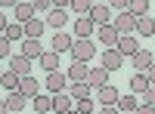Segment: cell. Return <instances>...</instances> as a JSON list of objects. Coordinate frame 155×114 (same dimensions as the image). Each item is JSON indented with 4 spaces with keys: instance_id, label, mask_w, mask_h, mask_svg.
Masks as SVG:
<instances>
[{
    "instance_id": "obj_41",
    "label": "cell",
    "mask_w": 155,
    "mask_h": 114,
    "mask_svg": "<svg viewBox=\"0 0 155 114\" xmlns=\"http://www.w3.org/2000/svg\"><path fill=\"white\" fill-rule=\"evenodd\" d=\"M146 77H149V83H152V86H155V65H152V68H149V71H146Z\"/></svg>"
},
{
    "instance_id": "obj_28",
    "label": "cell",
    "mask_w": 155,
    "mask_h": 114,
    "mask_svg": "<svg viewBox=\"0 0 155 114\" xmlns=\"http://www.w3.org/2000/svg\"><path fill=\"white\" fill-rule=\"evenodd\" d=\"M137 34H143V37H155V19H152V16L137 19Z\"/></svg>"
},
{
    "instance_id": "obj_42",
    "label": "cell",
    "mask_w": 155,
    "mask_h": 114,
    "mask_svg": "<svg viewBox=\"0 0 155 114\" xmlns=\"http://www.w3.org/2000/svg\"><path fill=\"white\" fill-rule=\"evenodd\" d=\"M3 31H6V16L0 12V34H3Z\"/></svg>"
},
{
    "instance_id": "obj_29",
    "label": "cell",
    "mask_w": 155,
    "mask_h": 114,
    "mask_svg": "<svg viewBox=\"0 0 155 114\" xmlns=\"http://www.w3.org/2000/svg\"><path fill=\"white\" fill-rule=\"evenodd\" d=\"M127 12H130V16H137V19L149 16V0H130V3H127Z\"/></svg>"
},
{
    "instance_id": "obj_27",
    "label": "cell",
    "mask_w": 155,
    "mask_h": 114,
    "mask_svg": "<svg viewBox=\"0 0 155 114\" xmlns=\"http://www.w3.org/2000/svg\"><path fill=\"white\" fill-rule=\"evenodd\" d=\"M53 111H56V114L71 111V96H68V93H56V96H53Z\"/></svg>"
},
{
    "instance_id": "obj_34",
    "label": "cell",
    "mask_w": 155,
    "mask_h": 114,
    "mask_svg": "<svg viewBox=\"0 0 155 114\" xmlns=\"http://www.w3.org/2000/svg\"><path fill=\"white\" fill-rule=\"evenodd\" d=\"M9 49H12V40H6V37L0 34V59H9Z\"/></svg>"
},
{
    "instance_id": "obj_26",
    "label": "cell",
    "mask_w": 155,
    "mask_h": 114,
    "mask_svg": "<svg viewBox=\"0 0 155 114\" xmlns=\"http://www.w3.org/2000/svg\"><path fill=\"white\" fill-rule=\"evenodd\" d=\"M140 108V99L137 96H118V111L121 114H134Z\"/></svg>"
},
{
    "instance_id": "obj_39",
    "label": "cell",
    "mask_w": 155,
    "mask_h": 114,
    "mask_svg": "<svg viewBox=\"0 0 155 114\" xmlns=\"http://www.w3.org/2000/svg\"><path fill=\"white\" fill-rule=\"evenodd\" d=\"M0 6H3V9H16L19 0H0Z\"/></svg>"
},
{
    "instance_id": "obj_30",
    "label": "cell",
    "mask_w": 155,
    "mask_h": 114,
    "mask_svg": "<svg viewBox=\"0 0 155 114\" xmlns=\"http://www.w3.org/2000/svg\"><path fill=\"white\" fill-rule=\"evenodd\" d=\"M3 37H6V40H25V25H22V22H12V25H6Z\"/></svg>"
},
{
    "instance_id": "obj_31",
    "label": "cell",
    "mask_w": 155,
    "mask_h": 114,
    "mask_svg": "<svg viewBox=\"0 0 155 114\" xmlns=\"http://www.w3.org/2000/svg\"><path fill=\"white\" fill-rule=\"evenodd\" d=\"M71 9L78 16H90V9H93V0H71Z\"/></svg>"
},
{
    "instance_id": "obj_8",
    "label": "cell",
    "mask_w": 155,
    "mask_h": 114,
    "mask_svg": "<svg viewBox=\"0 0 155 114\" xmlns=\"http://www.w3.org/2000/svg\"><path fill=\"white\" fill-rule=\"evenodd\" d=\"M99 65L106 68V71H118V68L124 65V56L118 53V49H106V53H102V59H99Z\"/></svg>"
},
{
    "instance_id": "obj_13",
    "label": "cell",
    "mask_w": 155,
    "mask_h": 114,
    "mask_svg": "<svg viewBox=\"0 0 155 114\" xmlns=\"http://www.w3.org/2000/svg\"><path fill=\"white\" fill-rule=\"evenodd\" d=\"M31 99L25 96L22 90H12V93H6V105H9V111H25V105H28Z\"/></svg>"
},
{
    "instance_id": "obj_38",
    "label": "cell",
    "mask_w": 155,
    "mask_h": 114,
    "mask_svg": "<svg viewBox=\"0 0 155 114\" xmlns=\"http://www.w3.org/2000/svg\"><path fill=\"white\" fill-rule=\"evenodd\" d=\"M134 114H155V108H152V105H146V102H140V108H137Z\"/></svg>"
},
{
    "instance_id": "obj_24",
    "label": "cell",
    "mask_w": 155,
    "mask_h": 114,
    "mask_svg": "<svg viewBox=\"0 0 155 114\" xmlns=\"http://www.w3.org/2000/svg\"><path fill=\"white\" fill-rule=\"evenodd\" d=\"M47 31V22L41 19H31V22H25V37H34V40H41V34Z\"/></svg>"
},
{
    "instance_id": "obj_7",
    "label": "cell",
    "mask_w": 155,
    "mask_h": 114,
    "mask_svg": "<svg viewBox=\"0 0 155 114\" xmlns=\"http://www.w3.org/2000/svg\"><path fill=\"white\" fill-rule=\"evenodd\" d=\"M130 62H134V68H137V71H143V74H146V71L155 65V56L149 53V49H137V53L130 56Z\"/></svg>"
},
{
    "instance_id": "obj_15",
    "label": "cell",
    "mask_w": 155,
    "mask_h": 114,
    "mask_svg": "<svg viewBox=\"0 0 155 114\" xmlns=\"http://www.w3.org/2000/svg\"><path fill=\"white\" fill-rule=\"evenodd\" d=\"M109 74H112V71H106L102 65H99V68H90V74H87V83L99 90V86H106V83H109Z\"/></svg>"
},
{
    "instance_id": "obj_5",
    "label": "cell",
    "mask_w": 155,
    "mask_h": 114,
    "mask_svg": "<svg viewBox=\"0 0 155 114\" xmlns=\"http://www.w3.org/2000/svg\"><path fill=\"white\" fill-rule=\"evenodd\" d=\"M115 49H118V53H121L124 59H130V56L137 53V49H140L137 34H121V37H118V46H115Z\"/></svg>"
},
{
    "instance_id": "obj_17",
    "label": "cell",
    "mask_w": 155,
    "mask_h": 114,
    "mask_svg": "<svg viewBox=\"0 0 155 114\" xmlns=\"http://www.w3.org/2000/svg\"><path fill=\"white\" fill-rule=\"evenodd\" d=\"M19 90L28 96V99H34V96H41V83L34 80V74H25V77H22V83H19Z\"/></svg>"
},
{
    "instance_id": "obj_37",
    "label": "cell",
    "mask_w": 155,
    "mask_h": 114,
    "mask_svg": "<svg viewBox=\"0 0 155 114\" xmlns=\"http://www.w3.org/2000/svg\"><path fill=\"white\" fill-rule=\"evenodd\" d=\"M99 114H121L118 105H99Z\"/></svg>"
},
{
    "instance_id": "obj_44",
    "label": "cell",
    "mask_w": 155,
    "mask_h": 114,
    "mask_svg": "<svg viewBox=\"0 0 155 114\" xmlns=\"http://www.w3.org/2000/svg\"><path fill=\"white\" fill-rule=\"evenodd\" d=\"M65 114H78V111H74V108H71V111H65Z\"/></svg>"
},
{
    "instance_id": "obj_40",
    "label": "cell",
    "mask_w": 155,
    "mask_h": 114,
    "mask_svg": "<svg viewBox=\"0 0 155 114\" xmlns=\"http://www.w3.org/2000/svg\"><path fill=\"white\" fill-rule=\"evenodd\" d=\"M65 6H71V0H53V9H65Z\"/></svg>"
},
{
    "instance_id": "obj_12",
    "label": "cell",
    "mask_w": 155,
    "mask_h": 114,
    "mask_svg": "<svg viewBox=\"0 0 155 114\" xmlns=\"http://www.w3.org/2000/svg\"><path fill=\"white\" fill-rule=\"evenodd\" d=\"M65 74H68V80H71V83H84V80H87V74H90V68H87V62H71V68H68Z\"/></svg>"
},
{
    "instance_id": "obj_11",
    "label": "cell",
    "mask_w": 155,
    "mask_h": 114,
    "mask_svg": "<svg viewBox=\"0 0 155 114\" xmlns=\"http://www.w3.org/2000/svg\"><path fill=\"white\" fill-rule=\"evenodd\" d=\"M118 90H115L112 83H106V86H99L96 90V99H99V105H118Z\"/></svg>"
},
{
    "instance_id": "obj_36",
    "label": "cell",
    "mask_w": 155,
    "mask_h": 114,
    "mask_svg": "<svg viewBox=\"0 0 155 114\" xmlns=\"http://www.w3.org/2000/svg\"><path fill=\"white\" fill-rule=\"evenodd\" d=\"M106 3H109L112 9H118V12H121V9H127V3H130V0H106Z\"/></svg>"
},
{
    "instance_id": "obj_1",
    "label": "cell",
    "mask_w": 155,
    "mask_h": 114,
    "mask_svg": "<svg viewBox=\"0 0 155 114\" xmlns=\"http://www.w3.org/2000/svg\"><path fill=\"white\" fill-rule=\"evenodd\" d=\"M68 53H71L74 62H90V59L96 56V43L90 40V37H74V43H71Z\"/></svg>"
},
{
    "instance_id": "obj_35",
    "label": "cell",
    "mask_w": 155,
    "mask_h": 114,
    "mask_svg": "<svg viewBox=\"0 0 155 114\" xmlns=\"http://www.w3.org/2000/svg\"><path fill=\"white\" fill-rule=\"evenodd\" d=\"M140 102H146V105H152V108H155V86H149V90L143 93V99H140Z\"/></svg>"
},
{
    "instance_id": "obj_23",
    "label": "cell",
    "mask_w": 155,
    "mask_h": 114,
    "mask_svg": "<svg viewBox=\"0 0 155 114\" xmlns=\"http://www.w3.org/2000/svg\"><path fill=\"white\" fill-rule=\"evenodd\" d=\"M90 93H93V86H90L87 80L84 83H68V96L74 99V102L78 99H90Z\"/></svg>"
},
{
    "instance_id": "obj_14",
    "label": "cell",
    "mask_w": 155,
    "mask_h": 114,
    "mask_svg": "<svg viewBox=\"0 0 155 114\" xmlns=\"http://www.w3.org/2000/svg\"><path fill=\"white\" fill-rule=\"evenodd\" d=\"M65 22H68V12H65V9H50V12H47V25H50L53 31H62V28H65Z\"/></svg>"
},
{
    "instance_id": "obj_22",
    "label": "cell",
    "mask_w": 155,
    "mask_h": 114,
    "mask_svg": "<svg viewBox=\"0 0 155 114\" xmlns=\"http://www.w3.org/2000/svg\"><path fill=\"white\" fill-rule=\"evenodd\" d=\"M71 43H74V37L71 34H53V46H50V49H56V53H68V49H71Z\"/></svg>"
},
{
    "instance_id": "obj_3",
    "label": "cell",
    "mask_w": 155,
    "mask_h": 114,
    "mask_svg": "<svg viewBox=\"0 0 155 114\" xmlns=\"http://www.w3.org/2000/svg\"><path fill=\"white\" fill-rule=\"evenodd\" d=\"M112 25H115V31H118V34H137V16H130L127 9H121L118 16L112 19Z\"/></svg>"
},
{
    "instance_id": "obj_6",
    "label": "cell",
    "mask_w": 155,
    "mask_h": 114,
    "mask_svg": "<svg viewBox=\"0 0 155 114\" xmlns=\"http://www.w3.org/2000/svg\"><path fill=\"white\" fill-rule=\"evenodd\" d=\"M112 12H115V9H112L109 3H96L93 9H90V19L96 22V28H99V25H112Z\"/></svg>"
},
{
    "instance_id": "obj_2",
    "label": "cell",
    "mask_w": 155,
    "mask_h": 114,
    "mask_svg": "<svg viewBox=\"0 0 155 114\" xmlns=\"http://www.w3.org/2000/svg\"><path fill=\"white\" fill-rule=\"evenodd\" d=\"M68 74H62V71H47V80L44 86L50 90V96H56V93H68Z\"/></svg>"
},
{
    "instance_id": "obj_43",
    "label": "cell",
    "mask_w": 155,
    "mask_h": 114,
    "mask_svg": "<svg viewBox=\"0 0 155 114\" xmlns=\"http://www.w3.org/2000/svg\"><path fill=\"white\" fill-rule=\"evenodd\" d=\"M9 111V105H6V99H0V114H6Z\"/></svg>"
},
{
    "instance_id": "obj_4",
    "label": "cell",
    "mask_w": 155,
    "mask_h": 114,
    "mask_svg": "<svg viewBox=\"0 0 155 114\" xmlns=\"http://www.w3.org/2000/svg\"><path fill=\"white\" fill-rule=\"evenodd\" d=\"M96 37H99V43L102 46H106V49H115V46H118V31H115V25H99V28H96Z\"/></svg>"
},
{
    "instance_id": "obj_18",
    "label": "cell",
    "mask_w": 155,
    "mask_h": 114,
    "mask_svg": "<svg viewBox=\"0 0 155 114\" xmlns=\"http://www.w3.org/2000/svg\"><path fill=\"white\" fill-rule=\"evenodd\" d=\"M37 62L44 65V71H59V53H56V49H44Z\"/></svg>"
},
{
    "instance_id": "obj_21",
    "label": "cell",
    "mask_w": 155,
    "mask_h": 114,
    "mask_svg": "<svg viewBox=\"0 0 155 114\" xmlns=\"http://www.w3.org/2000/svg\"><path fill=\"white\" fill-rule=\"evenodd\" d=\"M12 12H16V19H19L22 25L34 19V6H31V0H19V6H16V9H12Z\"/></svg>"
},
{
    "instance_id": "obj_33",
    "label": "cell",
    "mask_w": 155,
    "mask_h": 114,
    "mask_svg": "<svg viewBox=\"0 0 155 114\" xmlns=\"http://www.w3.org/2000/svg\"><path fill=\"white\" fill-rule=\"evenodd\" d=\"M31 6H34V12H50L53 9V0H31Z\"/></svg>"
},
{
    "instance_id": "obj_16",
    "label": "cell",
    "mask_w": 155,
    "mask_h": 114,
    "mask_svg": "<svg viewBox=\"0 0 155 114\" xmlns=\"http://www.w3.org/2000/svg\"><path fill=\"white\" fill-rule=\"evenodd\" d=\"M41 53H44L41 40H34V37H25V40H22V56H28V59H41Z\"/></svg>"
},
{
    "instance_id": "obj_45",
    "label": "cell",
    "mask_w": 155,
    "mask_h": 114,
    "mask_svg": "<svg viewBox=\"0 0 155 114\" xmlns=\"http://www.w3.org/2000/svg\"><path fill=\"white\" fill-rule=\"evenodd\" d=\"M96 3H106V0H96Z\"/></svg>"
},
{
    "instance_id": "obj_46",
    "label": "cell",
    "mask_w": 155,
    "mask_h": 114,
    "mask_svg": "<svg viewBox=\"0 0 155 114\" xmlns=\"http://www.w3.org/2000/svg\"><path fill=\"white\" fill-rule=\"evenodd\" d=\"M0 74H3V68H0Z\"/></svg>"
},
{
    "instance_id": "obj_47",
    "label": "cell",
    "mask_w": 155,
    "mask_h": 114,
    "mask_svg": "<svg viewBox=\"0 0 155 114\" xmlns=\"http://www.w3.org/2000/svg\"><path fill=\"white\" fill-rule=\"evenodd\" d=\"M93 114H99V111H93Z\"/></svg>"
},
{
    "instance_id": "obj_10",
    "label": "cell",
    "mask_w": 155,
    "mask_h": 114,
    "mask_svg": "<svg viewBox=\"0 0 155 114\" xmlns=\"http://www.w3.org/2000/svg\"><path fill=\"white\" fill-rule=\"evenodd\" d=\"M90 34H96V22L90 19V16H78V22H74V37H90Z\"/></svg>"
},
{
    "instance_id": "obj_19",
    "label": "cell",
    "mask_w": 155,
    "mask_h": 114,
    "mask_svg": "<svg viewBox=\"0 0 155 114\" xmlns=\"http://www.w3.org/2000/svg\"><path fill=\"white\" fill-rule=\"evenodd\" d=\"M149 86H152V83H149V77H146L143 71H137L134 77H130V93H134V96H143Z\"/></svg>"
},
{
    "instance_id": "obj_25",
    "label": "cell",
    "mask_w": 155,
    "mask_h": 114,
    "mask_svg": "<svg viewBox=\"0 0 155 114\" xmlns=\"http://www.w3.org/2000/svg\"><path fill=\"white\" fill-rule=\"evenodd\" d=\"M31 105H34V114H47V111H53V96H34L31 99Z\"/></svg>"
},
{
    "instance_id": "obj_32",
    "label": "cell",
    "mask_w": 155,
    "mask_h": 114,
    "mask_svg": "<svg viewBox=\"0 0 155 114\" xmlns=\"http://www.w3.org/2000/svg\"><path fill=\"white\" fill-rule=\"evenodd\" d=\"M74 111H78V114H93V102H90V99H78Z\"/></svg>"
},
{
    "instance_id": "obj_20",
    "label": "cell",
    "mask_w": 155,
    "mask_h": 114,
    "mask_svg": "<svg viewBox=\"0 0 155 114\" xmlns=\"http://www.w3.org/2000/svg\"><path fill=\"white\" fill-rule=\"evenodd\" d=\"M19 83H22V77H19V74L16 71H3V74H0V86H3V90L6 93H12V90H19Z\"/></svg>"
},
{
    "instance_id": "obj_9",
    "label": "cell",
    "mask_w": 155,
    "mask_h": 114,
    "mask_svg": "<svg viewBox=\"0 0 155 114\" xmlns=\"http://www.w3.org/2000/svg\"><path fill=\"white\" fill-rule=\"evenodd\" d=\"M9 71H16L19 77H25V74H31V59L28 56H9Z\"/></svg>"
}]
</instances>
